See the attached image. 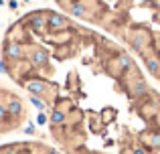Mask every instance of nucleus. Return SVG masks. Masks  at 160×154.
I'll return each instance as SVG.
<instances>
[{
    "mask_svg": "<svg viewBox=\"0 0 160 154\" xmlns=\"http://www.w3.org/2000/svg\"><path fill=\"white\" fill-rule=\"evenodd\" d=\"M6 110H8V114H10L14 120H18V122H24V120H27L24 106H22V102H20L16 95L8 93V97H6Z\"/></svg>",
    "mask_w": 160,
    "mask_h": 154,
    "instance_id": "obj_2",
    "label": "nucleus"
},
{
    "mask_svg": "<svg viewBox=\"0 0 160 154\" xmlns=\"http://www.w3.org/2000/svg\"><path fill=\"white\" fill-rule=\"evenodd\" d=\"M65 10L69 12L73 18H77V20H83V18H85V14H87V6L83 2H73V4H69Z\"/></svg>",
    "mask_w": 160,
    "mask_h": 154,
    "instance_id": "obj_3",
    "label": "nucleus"
},
{
    "mask_svg": "<svg viewBox=\"0 0 160 154\" xmlns=\"http://www.w3.org/2000/svg\"><path fill=\"white\" fill-rule=\"evenodd\" d=\"M43 154H61V152L55 150V148H51V146H45L43 148Z\"/></svg>",
    "mask_w": 160,
    "mask_h": 154,
    "instance_id": "obj_6",
    "label": "nucleus"
},
{
    "mask_svg": "<svg viewBox=\"0 0 160 154\" xmlns=\"http://www.w3.org/2000/svg\"><path fill=\"white\" fill-rule=\"evenodd\" d=\"M8 6H10V10H16V8H18V2H16V0H8Z\"/></svg>",
    "mask_w": 160,
    "mask_h": 154,
    "instance_id": "obj_7",
    "label": "nucleus"
},
{
    "mask_svg": "<svg viewBox=\"0 0 160 154\" xmlns=\"http://www.w3.org/2000/svg\"><path fill=\"white\" fill-rule=\"evenodd\" d=\"M4 39L22 51L18 61H6V75L45 110L65 116L51 134L69 154H93V144L120 146L122 154L150 150V138L160 134V93L122 45L71 22L49 28L45 10L22 14Z\"/></svg>",
    "mask_w": 160,
    "mask_h": 154,
    "instance_id": "obj_1",
    "label": "nucleus"
},
{
    "mask_svg": "<svg viewBox=\"0 0 160 154\" xmlns=\"http://www.w3.org/2000/svg\"><path fill=\"white\" fill-rule=\"evenodd\" d=\"M158 154H160V152H158Z\"/></svg>",
    "mask_w": 160,
    "mask_h": 154,
    "instance_id": "obj_10",
    "label": "nucleus"
},
{
    "mask_svg": "<svg viewBox=\"0 0 160 154\" xmlns=\"http://www.w3.org/2000/svg\"><path fill=\"white\" fill-rule=\"evenodd\" d=\"M24 134L27 136H32V134H37V128H35V124L28 120V124H27V128H24Z\"/></svg>",
    "mask_w": 160,
    "mask_h": 154,
    "instance_id": "obj_5",
    "label": "nucleus"
},
{
    "mask_svg": "<svg viewBox=\"0 0 160 154\" xmlns=\"http://www.w3.org/2000/svg\"><path fill=\"white\" fill-rule=\"evenodd\" d=\"M37 124H39V126H45V124H49V116L45 114V112H39V116H37Z\"/></svg>",
    "mask_w": 160,
    "mask_h": 154,
    "instance_id": "obj_4",
    "label": "nucleus"
},
{
    "mask_svg": "<svg viewBox=\"0 0 160 154\" xmlns=\"http://www.w3.org/2000/svg\"><path fill=\"white\" fill-rule=\"evenodd\" d=\"M0 73H6V61L0 59Z\"/></svg>",
    "mask_w": 160,
    "mask_h": 154,
    "instance_id": "obj_8",
    "label": "nucleus"
},
{
    "mask_svg": "<svg viewBox=\"0 0 160 154\" xmlns=\"http://www.w3.org/2000/svg\"><path fill=\"white\" fill-rule=\"evenodd\" d=\"M2 4H4V0H0V6H2Z\"/></svg>",
    "mask_w": 160,
    "mask_h": 154,
    "instance_id": "obj_9",
    "label": "nucleus"
}]
</instances>
